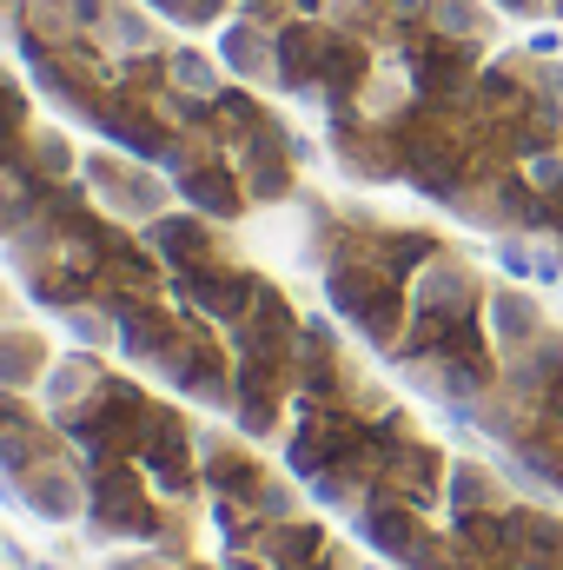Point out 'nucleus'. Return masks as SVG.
<instances>
[{"instance_id": "4", "label": "nucleus", "mask_w": 563, "mask_h": 570, "mask_svg": "<svg viewBox=\"0 0 563 570\" xmlns=\"http://www.w3.org/2000/svg\"><path fill=\"white\" fill-rule=\"evenodd\" d=\"M537 419H544L551 431H563V379L551 385V392H544V399H537Z\"/></svg>"}, {"instance_id": "1", "label": "nucleus", "mask_w": 563, "mask_h": 570, "mask_svg": "<svg viewBox=\"0 0 563 570\" xmlns=\"http://www.w3.org/2000/svg\"><path fill=\"white\" fill-rule=\"evenodd\" d=\"M418 312L424 318H477V279L451 259H431L418 273Z\"/></svg>"}, {"instance_id": "5", "label": "nucleus", "mask_w": 563, "mask_h": 570, "mask_svg": "<svg viewBox=\"0 0 563 570\" xmlns=\"http://www.w3.org/2000/svg\"><path fill=\"white\" fill-rule=\"evenodd\" d=\"M27 570H53V564H27Z\"/></svg>"}, {"instance_id": "3", "label": "nucleus", "mask_w": 563, "mask_h": 570, "mask_svg": "<svg viewBox=\"0 0 563 570\" xmlns=\"http://www.w3.org/2000/svg\"><path fill=\"white\" fill-rule=\"evenodd\" d=\"M444 498H451V511H504V491L484 464H451Z\"/></svg>"}, {"instance_id": "2", "label": "nucleus", "mask_w": 563, "mask_h": 570, "mask_svg": "<svg viewBox=\"0 0 563 570\" xmlns=\"http://www.w3.org/2000/svg\"><path fill=\"white\" fill-rule=\"evenodd\" d=\"M484 312H491V332H497V345H504V352H524V345L544 332L537 298H524V292H491V298H484Z\"/></svg>"}]
</instances>
